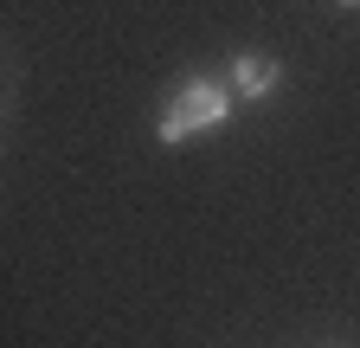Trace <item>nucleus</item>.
Returning a JSON list of instances; mask_svg holds the SVG:
<instances>
[{"instance_id":"nucleus-3","label":"nucleus","mask_w":360,"mask_h":348,"mask_svg":"<svg viewBox=\"0 0 360 348\" xmlns=\"http://www.w3.org/2000/svg\"><path fill=\"white\" fill-rule=\"evenodd\" d=\"M335 7H360V0H335Z\"/></svg>"},{"instance_id":"nucleus-1","label":"nucleus","mask_w":360,"mask_h":348,"mask_svg":"<svg viewBox=\"0 0 360 348\" xmlns=\"http://www.w3.org/2000/svg\"><path fill=\"white\" fill-rule=\"evenodd\" d=\"M232 84L225 77H206V71H193V77H180L174 91H167V104H161V116H155V136L167 142V149H180L187 136H206V129H225L232 123Z\"/></svg>"},{"instance_id":"nucleus-2","label":"nucleus","mask_w":360,"mask_h":348,"mask_svg":"<svg viewBox=\"0 0 360 348\" xmlns=\"http://www.w3.org/2000/svg\"><path fill=\"white\" fill-rule=\"evenodd\" d=\"M225 84H232V97L264 104V97H277L283 65H277V58H264V52H238V58H232V71H225Z\"/></svg>"}]
</instances>
